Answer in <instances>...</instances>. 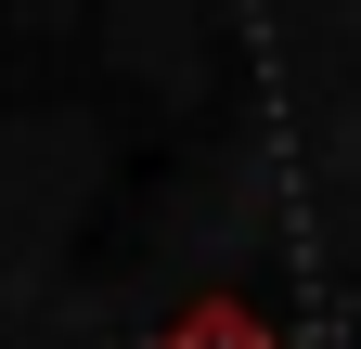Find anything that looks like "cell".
<instances>
[{"instance_id": "1", "label": "cell", "mask_w": 361, "mask_h": 349, "mask_svg": "<svg viewBox=\"0 0 361 349\" xmlns=\"http://www.w3.org/2000/svg\"><path fill=\"white\" fill-rule=\"evenodd\" d=\"M168 349H271L245 311H194V336H168Z\"/></svg>"}]
</instances>
